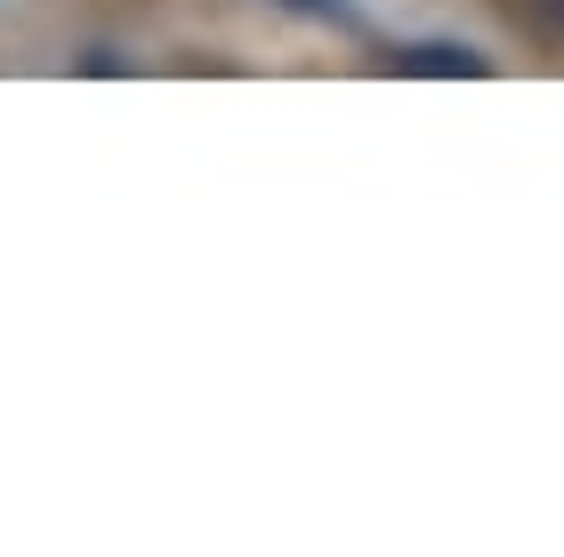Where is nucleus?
Returning <instances> with one entry per match:
<instances>
[{
	"label": "nucleus",
	"instance_id": "1",
	"mask_svg": "<svg viewBox=\"0 0 564 557\" xmlns=\"http://www.w3.org/2000/svg\"><path fill=\"white\" fill-rule=\"evenodd\" d=\"M388 73H427V82H484L492 57H476V49H452V41H412L395 49V57H379Z\"/></svg>",
	"mask_w": 564,
	"mask_h": 557
}]
</instances>
